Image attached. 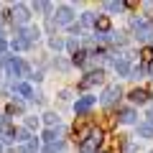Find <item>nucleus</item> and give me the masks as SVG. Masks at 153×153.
Instances as JSON below:
<instances>
[{"mask_svg": "<svg viewBox=\"0 0 153 153\" xmlns=\"http://www.w3.org/2000/svg\"><path fill=\"white\" fill-rule=\"evenodd\" d=\"M92 128H94V120L89 115H82L74 120V128H71V138L74 143H84L87 138H92Z\"/></svg>", "mask_w": 153, "mask_h": 153, "instance_id": "nucleus-1", "label": "nucleus"}, {"mask_svg": "<svg viewBox=\"0 0 153 153\" xmlns=\"http://www.w3.org/2000/svg\"><path fill=\"white\" fill-rule=\"evenodd\" d=\"M115 123H117V117H115V112H110V110H105V112L97 115V128L100 130H112Z\"/></svg>", "mask_w": 153, "mask_h": 153, "instance_id": "nucleus-2", "label": "nucleus"}, {"mask_svg": "<svg viewBox=\"0 0 153 153\" xmlns=\"http://www.w3.org/2000/svg\"><path fill=\"white\" fill-rule=\"evenodd\" d=\"M130 100H133V102H138V105L148 102V89H140V87L130 89Z\"/></svg>", "mask_w": 153, "mask_h": 153, "instance_id": "nucleus-3", "label": "nucleus"}, {"mask_svg": "<svg viewBox=\"0 0 153 153\" xmlns=\"http://www.w3.org/2000/svg\"><path fill=\"white\" fill-rule=\"evenodd\" d=\"M102 71H92V74H87V79H82V82H79V87H89V84H94V82H102Z\"/></svg>", "mask_w": 153, "mask_h": 153, "instance_id": "nucleus-4", "label": "nucleus"}, {"mask_svg": "<svg viewBox=\"0 0 153 153\" xmlns=\"http://www.w3.org/2000/svg\"><path fill=\"white\" fill-rule=\"evenodd\" d=\"M123 143H125L123 135H112L110 138V153H123Z\"/></svg>", "mask_w": 153, "mask_h": 153, "instance_id": "nucleus-5", "label": "nucleus"}, {"mask_svg": "<svg viewBox=\"0 0 153 153\" xmlns=\"http://www.w3.org/2000/svg\"><path fill=\"white\" fill-rule=\"evenodd\" d=\"M140 61L143 64H151L153 61V46H143L140 49Z\"/></svg>", "mask_w": 153, "mask_h": 153, "instance_id": "nucleus-6", "label": "nucleus"}, {"mask_svg": "<svg viewBox=\"0 0 153 153\" xmlns=\"http://www.w3.org/2000/svg\"><path fill=\"white\" fill-rule=\"evenodd\" d=\"M110 26H112V23H110L107 16H100L97 18V28H100V31H110Z\"/></svg>", "mask_w": 153, "mask_h": 153, "instance_id": "nucleus-7", "label": "nucleus"}, {"mask_svg": "<svg viewBox=\"0 0 153 153\" xmlns=\"http://www.w3.org/2000/svg\"><path fill=\"white\" fill-rule=\"evenodd\" d=\"M89 105H92V97H84L82 102H76V112H84V110H87Z\"/></svg>", "mask_w": 153, "mask_h": 153, "instance_id": "nucleus-8", "label": "nucleus"}, {"mask_svg": "<svg viewBox=\"0 0 153 153\" xmlns=\"http://www.w3.org/2000/svg\"><path fill=\"white\" fill-rule=\"evenodd\" d=\"M115 94H120V89H117V87H110L105 97H107V100H115Z\"/></svg>", "mask_w": 153, "mask_h": 153, "instance_id": "nucleus-9", "label": "nucleus"}, {"mask_svg": "<svg viewBox=\"0 0 153 153\" xmlns=\"http://www.w3.org/2000/svg\"><path fill=\"white\" fill-rule=\"evenodd\" d=\"M84 56H87L84 51H79V54H74V64H82V61H84Z\"/></svg>", "mask_w": 153, "mask_h": 153, "instance_id": "nucleus-10", "label": "nucleus"}, {"mask_svg": "<svg viewBox=\"0 0 153 153\" xmlns=\"http://www.w3.org/2000/svg\"><path fill=\"white\" fill-rule=\"evenodd\" d=\"M117 71H123V74L128 71V64H125V61H120V64H117Z\"/></svg>", "mask_w": 153, "mask_h": 153, "instance_id": "nucleus-11", "label": "nucleus"}]
</instances>
